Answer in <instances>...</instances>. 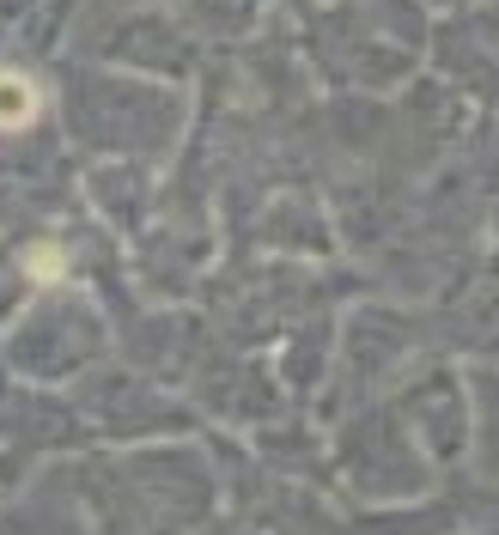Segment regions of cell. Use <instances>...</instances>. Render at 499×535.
I'll list each match as a JSON object with an SVG mask.
<instances>
[{"label":"cell","instance_id":"cell-1","mask_svg":"<svg viewBox=\"0 0 499 535\" xmlns=\"http://www.w3.org/2000/svg\"><path fill=\"white\" fill-rule=\"evenodd\" d=\"M31 116V86H0V122H25Z\"/></svg>","mask_w":499,"mask_h":535}]
</instances>
